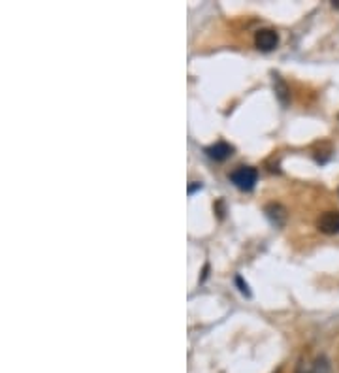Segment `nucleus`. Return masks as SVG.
Returning a JSON list of instances; mask_svg holds the SVG:
<instances>
[{
    "mask_svg": "<svg viewBox=\"0 0 339 373\" xmlns=\"http://www.w3.org/2000/svg\"><path fill=\"white\" fill-rule=\"evenodd\" d=\"M230 181L234 183L240 191H252L255 185H257L258 181V170L252 168V166H240L238 170H234L232 174H230Z\"/></svg>",
    "mask_w": 339,
    "mask_h": 373,
    "instance_id": "nucleus-1",
    "label": "nucleus"
},
{
    "mask_svg": "<svg viewBox=\"0 0 339 373\" xmlns=\"http://www.w3.org/2000/svg\"><path fill=\"white\" fill-rule=\"evenodd\" d=\"M255 46L264 53L273 51L275 47L279 46V34L273 29L257 30V34H255Z\"/></svg>",
    "mask_w": 339,
    "mask_h": 373,
    "instance_id": "nucleus-2",
    "label": "nucleus"
},
{
    "mask_svg": "<svg viewBox=\"0 0 339 373\" xmlns=\"http://www.w3.org/2000/svg\"><path fill=\"white\" fill-rule=\"evenodd\" d=\"M316 228L322 234H328V236L339 234V211H326V213H322L319 217V221H316Z\"/></svg>",
    "mask_w": 339,
    "mask_h": 373,
    "instance_id": "nucleus-3",
    "label": "nucleus"
},
{
    "mask_svg": "<svg viewBox=\"0 0 339 373\" xmlns=\"http://www.w3.org/2000/svg\"><path fill=\"white\" fill-rule=\"evenodd\" d=\"M205 155L211 158V160H215V162H224L226 158H230L234 155V147L226 143V141H217L213 146L205 147Z\"/></svg>",
    "mask_w": 339,
    "mask_h": 373,
    "instance_id": "nucleus-4",
    "label": "nucleus"
},
{
    "mask_svg": "<svg viewBox=\"0 0 339 373\" xmlns=\"http://www.w3.org/2000/svg\"><path fill=\"white\" fill-rule=\"evenodd\" d=\"M330 362H328L326 356H316L315 360L305 362V364H300L296 373H330Z\"/></svg>",
    "mask_w": 339,
    "mask_h": 373,
    "instance_id": "nucleus-5",
    "label": "nucleus"
},
{
    "mask_svg": "<svg viewBox=\"0 0 339 373\" xmlns=\"http://www.w3.org/2000/svg\"><path fill=\"white\" fill-rule=\"evenodd\" d=\"M273 87H275V93H277V96H279L281 102H283V104H287V100H288V87L283 81H281V79L277 76H275V79H273Z\"/></svg>",
    "mask_w": 339,
    "mask_h": 373,
    "instance_id": "nucleus-6",
    "label": "nucleus"
},
{
    "mask_svg": "<svg viewBox=\"0 0 339 373\" xmlns=\"http://www.w3.org/2000/svg\"><path fill=\"white\" fill-rule=\"evenodd\" d=\"M236 283H238V286H240V291L243 292V294H247V296H251V292H249V286H247V283H243V279H241L240 275L236 277Z\"/></svg>",
    "mask_w": 339,
    "mask_h": 373,
    "instance_id": "nucleus-7",
    "label": "nucleus"
},
{
    "mask_svg": "<svg viewBox=\"0 0 339 373\" xmlns=\"http://www.w3.org/2000/svg\"><path fill=\"white\" fill-rule=\"evenodd\" d=\"M198 189H202V183H196V181H194L193 185H188V194H193L194 191H198Z\"/></svg>",
    "mask_w": 339,
    "mask_h": 373,
    "instance_id": "nucleus-8",
    "label": "nucleus"
},
{
    "mask_svg": "<svg viewBox=\"0 0 339 373\" xmlns=\"http://www.w3.org/2000/svg\"><path fill=\"white\" fill-rule=\"evenodd\" d=\"M332 6H333V8H339V0H333V2H332Z\"/></svg>",
    "mask_w": 339,
    "mask_h": 373,
    "instance_id": "nucleus-9",
    "label": "nucleus"
}]
</instances>
